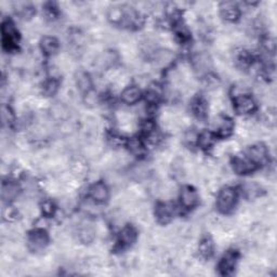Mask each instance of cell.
I'll use <instances>...</instances> for the list:
<instances>
[{"label": "cell", "mask_w": 277, "mask_h": 277, "mask_svg": "<svg viewBox=\"0 0 277 277\" xmlns=\"http://www.w3.org/2000/svg\"><path fill=\"white\" fill-rule=\"evenodd\" d=\"M213 250H214V244H213V240L210 237L207 236L200 240L198 245V251L201 258L210 259L213 255Z\"/></svg>", "instance_id": "obj_20"}, {"label": "cell", "mask_w": 277, "mask_h": 277, "mask_svg": "<svg viewBox=\"0 0 277 277\" xmlns=\"http://www.w3.org/2000/svg\"><path fill=\"white\" fill-rule=\"evenodd\" d=\"M142 98L141 90L136 86H129L125 88L120 95V99L125 104L127 105H133L138 103Z\"/></svg>", "instance_id": "obj_15"}, {"label": "cell", "mask_w": 277, "mask_h": 277, "mask_svg": "<svg viewBox=\"0 0 277 277\" xmlns=\"http://www.w3.org/2000/svg\"><path fill=\"white\" fill-rule=\"evenodd\" d=\"M233 129H234V122L228 116L217 117V119L213 122V130L216 134H218V136L221 138L231 136Z\"/></svg>", "instance_id": "obj_9"}, {"label": "cell", "mask_w": 277, "mask_h": 277, "mask_svg": "<svg viewBox=\"0 0 277 277\" xmlns=\"http://www.w3.org/2000/svg\"><path fill=\"white\" fill-rule=\"evenodd\" d=\"M220 14L228 22H236L240 16V10L236 4L222 3L220 5Z\"/></svg>", "instance_id": "obj_13"}, {"label": "cell", "mask_w": 277, "mask_h": 277, "mask_svg": "<svg viewBox=\"0 0 277 277\" xmlns=\"http://www.w3.org/2000/svg\"><path fill=\"white\" fill-rule=\"evenodd\" d=\"M57 88H58V83L56 80L54 79H51L49 80L46 85H45V92L48 95V96H52L54 95L55 92L57 91Z\"/></svg>", "instance_id": "obj_28"}, {"label": "cell", "mask_w": 277, "mask_h": 277, "mask_svg": "<svg viewBox=\"0 0 277 277\" xmlns=\"http://www.w3.org/2000/svg\"><path fill=\"white\" fill-rule=\"evenodd\" d=\"M267 148L263 144H255L250 146L247 150V158L255 165L263 164L267 159Z\"/></svg>", "instance_id": "obj_12"}, {"label": "cell", "mask_w": 277, "mask_h": 277, "mask_svg": "<svg viewBox=\"0 0 277 277\" xmlns=\"http://www.w3.org/2000/svg\"><path fill=\"white\" fill-rule=\"evenodd\" d=\"M213 136L210 133V132H203L198 134L197 137V142L196 143L201 147V148H210L213 144Z\"/></svg>", "instance_id": "obj_22"}, {"label": "cell", "mask_w": 277, "mask_h": 277, "mask_svg": "<svg viewBox=\"0 0 277 277\" xmlns=\"http://www.w3.org/2000/svg\"><path fill=\"white\" fill-rule=\"evenodd\" d=\"M89 196L97 204H104L110 197V190L104 182L99 181L89 188Z\"/></svg>", "instance_id": "obj_7"}, {"label": "cell", "mask_w": 277, "mask_h": 277, "mask_svg": "<svg viewBox=\"0 0 277 277\" xmlns=\"http://www.w3.org/2000/svg\"><path fill=\"white\" fill-rule=\"evenodd\" d=\"M234 108L239 115H249L257 110V104L248 95H238L234 99Z\"/></svg>", "instance_id": "obj_5"}, {"label": "cell", "mask_w": 277, "mask_h": 277, "mask_svg": "<svg viewBox=\"0 0 277 277\" xmlns=\"http://www.w3.org/2000/svg\"><path fill=\"white\" fill-rule=\"evenodd\" d=\"M107 18L113 24L121 25L125 27L139 26L141 24L140 13L127 5L111 7L107 12Z\"/></svg>", "instance_id": "obj_1"}, {"label": "cell", "mask_w": 277, "mask_h": 277, "mask_svg": "<svg viewBox=\"0 0 277 277\" xmlns=\"http://www.w3.org/2000/svg\"><path fill=\"white\" fill-rule=\"evenodd\" d=\"M260 187L256 183H248L245 186V193L249 198L256 197L260 194Z\"/></svg>", "instance_id": "obj_26"}, {"label": "cell", "mask_w": 277, "mask_h": 277, "mask_svg": "<svg viewBox=\"0 0 277 277\" xmlns=\"http://www.w3.org/2000/svg\"><path fill=\"white\" fill-rule=\"evenodd\" d=\"M2 35H3L2 37H3L4 49L9 51V50H13L14 48L18 47L19 33L18 30H16L14 24L10 20L3 22Z\"/></svg>", "instance_id": "obj_3"}, {"label": "cell", "mask_w": 277, "mask_h": 277, "mask_svg": "<svg viewBox=\"0 0 277 277\" xmlns=\"http://www.w3.org/2000/svg\"><path fill=\"white\" fill-rule=\"evenodd\" d=\"M41 210H43V213L47 217H51L55 212V206L52 203L51 200H46L41 205Z\"/></svg>", "instance_id": "obj_27"}, {"label": "cell", "mask_w": 277, "mask_h": 277, "mask_svg": "<svg viewBox=\"0 0 277 277\" xmlns=\"http://www.w3.org/2000/svg\"><path fill=\"white\" fill-rule=\"evenodd\" d=\"M155 216L159 223H169L174 216V207L169 203H158L155 208Z\"/></svg>", "instance_id": "obj_11"}, {"label": "cell", "mask_w": 277, "mask_h": 277, "mask_svg": "<svg viewBox=\"0 0 277 277\" xmlns=\"http://www.w3.org/2000/svg\"><path fill=\"white\" fill-rule=\"evenodd\" d=\"M60 44L55 37L52 36H45L40 40V49L45 55L51 56L57 52Z\"/></svg>", "instance_id": "obj_18"}, {"label": "cell", "mask_w": 277, "mask_h": 277, "mask_svg": "<svg viewBox=\"0 0 277 277\" xmlns=\"http://www.w3.org/2000/svg\"><path fill=\"white\" fill-rule=\"evenodd\" d=\"M198 194L196 190L191 187V186H186L183 187L180 191V203L181 206H183L188 210H191V209L195 208L198 205Z\"/></svg>", "instance_id": "obj_8"}, {"label": "cell", "mask_w": 277, "mask_h": 277, "mask_svg": "<svg viewBox=\"0 0 277 277\" xmlns=\"http://www.w3.org/2000/svg\"><path fill=\"white\" fill-rule=\"evenodd\" d=\"M238 260V254L235 250H229L226 251L224 256L221 258L219 265V272L221 275H230L236 267V263Z\"/></svg>", "instance_id": "obj_6"}, {"label": "cell", "mask_w": 277, "mask_h": 277, "mask_svg": "<svg viewBox=\"0 0 277 277\" xmlns=\"http://www.w3.org/2000/svg\"><path fill=\"white\" fill-rule=\"evenodd\" d=\"M237 193L233 188H223L217 196V209L218 211L226 214L230 213L236 206Z\"/></svg>", "instance_id": "obj_2"}, {"label": "cell", "mask_w": 277, "mask_h": 277, "mask_svg": "<svg viewBox=\"0 0 277 277\" xmlns=\"http://www.w3.org/2000/svg\"><path fill=\"white\" fill-rule=\"evenodd\" d=\"M116 61H117L116 53L112 51H106L98 57L97 64L100 67H102V69H108V67L113 66Z\"/></svg>", "instance_id": "obj_21"}, {"label": "cell", "mask_w": 277, "mask_h": 277, "mask_svg": "<svg viewBox=\"0 0 277 277\" xmlns=\"http://www.w3.org/2000/svg\"><path fill=\"white\" fill-rule=\"evenodd\" d=\"M49 244V235L44 229H36L28 233L27 246L33 253L43 251Z\"/></svg>", "instance_id": "obj_4"}, {"label": "cell", "mask_w": 277, "mask_h": 277, "mask_svg": "<svg viewBox=\"0 0 277 277\" xmlns=\"http://www.w3.org/2000/svg\"><path fill=\"white\" fill-rule=\"evenodd\" d=\"M20 194V187L13 181H4L2 187V197L5 203L9 204Z\"/></svg>", "instance_id": "obj_14"}, {"label": "cell", "mask_w": 277, "mask_h": 277, "mask_svg": "<svg viewBox=\"0 0 277 277\" xmlns=\"http://www.w3.org/2000/svg\"><path fill=\"white\" fill-rule=\"evenodd\" d=\"M95 236V232L91 228H83L79 232V237L80 240L83 242H89L92 239H94Z\"/></svg>", "instance_id": "obj_25"}, {"label": "cell", "mask_w": 277, "mask_h": 277, "mask_svg": "<svg viewBox=\"0 0 277 277\" xmlns=\"http://www.w3.org/2000/svg\"><path fill=\"white\" fill-rule=\"evenodd\" d=\"M16 12L19 13V15L21 16L22 19L26 20V19H29L32 18V16L34 15V8L30 7V6H27V5H22L21 9H18L16 10Z\"/></svg>", "instance_id": "obj_24"}, {"label": "cell", "mask_w": 277, "mask_h": 277, "mask_svg": "<svg viewBox=\"0 0 277 277\" xmlns=\"http://www.w3.org/2000/svg\"><path fill=\"white\" fill-rule=\"evenodd\" d=\"M128 147L130 152L134 155H142L144 153V145L139 139H130L128 142Z\"/></svg>", "instance_id": "obj_23"}, {"label": "cell", "mask_w": 277, "mask_h": 277, "mask_svg": "<svg viewBox=\"0 0 277 277\" xmlns=\"http://www.w3.org/2000/svg\"><path fill=\"white\" fill-rule=\"evenodd\" d=\"M137 236H138L137 230L131 225H127L125 226L119 233L118 242L121 247H130L133 242L137 240Z\"/></svg>", "instance_id": "obj_16"}, {"label": "cell", "mask_w": 277, "mask_h": 277, "mask_svg": "<svg viewBox=\"0 0 277 277\" xmlns=\"http://www.w3.org/2000/svg\"><path fill=\"white\" fill-rule=\"evenodd\" d=\"M192 111H193V114H194L197 118L199 119L206 118L207 112H208L207 101L201 97L194 99V101L192 102Z\"/></svg>", "instance_id": "obj_19"}, {"label": "cell", "mask_w": 277, "mask_h": 277, "mask_svg": "<svg viewBox=\"0 0 277 277\" xmlns=\"http://www.w3.org/2000/svg\"><path fill=\"white\" fill-rule=\"evenodd\" d=\"M75 80H76L78 89L83 92V94H89L90 91H92L94 82H92V78L89 73L85 71H78L76 73V76H75Z\"/></svg>", "instance_id": "obj_17"}, {"label": "cell", "mask_w": 277, "mask_h": 277, "mask_svg": "<svg viewBox=\"0 0 277 277\" xmlns=\"http://www.w3.org/2000/svg\"><path fill=\"white\" fill-rule=\"evenodd\" d=\"M232 168L234 172L237 174H249L257 169V165L249 161L247 157L241 158L239 156H235L232 159Z\"/></svg>", "instance_id": "obj_10"}]
</instances>
